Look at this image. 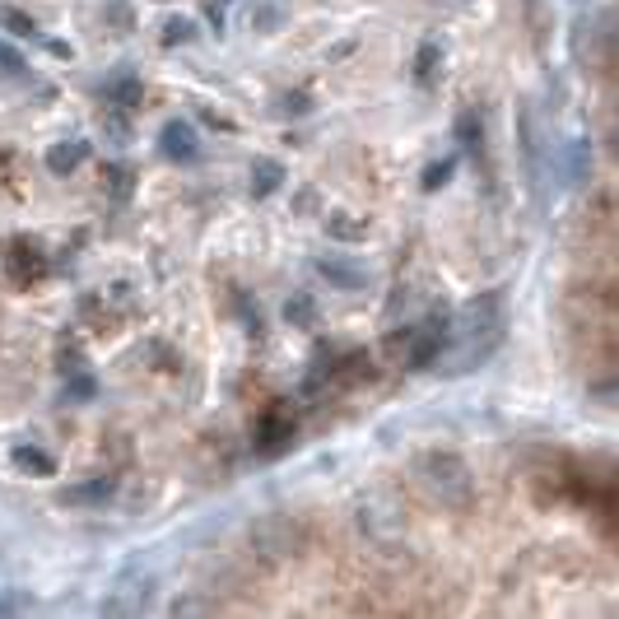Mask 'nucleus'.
I'll return each mask as SVG.
<instances>
[{
  "instance_id": "obj_1",
  "label": "nucleus",
  "mask_w": 619,
  "mask_h": 619,
  "mask_svg": "<svg viewBox=\"0 0 619 619\" xmlns=\"http://www.w3.org/2000/svg\"><path fill=\"white\" fill-rule=\"evenodd\" d=\"M415 480L442 507H466L475 499V475L457 452H424L415 461Z\"/></svg>"
},
{
  "instance_id": "obj_2",
  "label": "nucleus",
  "mask_w": 619,
  "mask_h": 619,
  "mask_svg": "<svg viewBox=\"0 0 619 619\" xmlns=\"http://www.w3.org/2000/svg\"><path fill=\"white\" fill-rule=\"evenodd\" d=\"M359 531L373 545H396L406 536V503L396 499L391 490H373L359 499V513H354Z\"/></svg>"
},
{
  "instance_id": "obj_3",
  "label": "nucleus",
  "mask_w": 619,
  "mask_h": 619,
  "mask_svg": "<svg viewBox=\"0 0 619 619\" xmlns=\"http://www.w3.org/2000/svg\"><path fill=\"white\" fill-rule=\"evenodd\" d=\"M578 29H583L578 33V52L587 56V65H591V71H610V61H615V14L601 10L591 24L583 19Z\"/></svg>"
},
{
  "instance_id": "obj_4",
  "label": "nucleus",
  "mask_w": 619,
  "mask_h": 619,
  "mask_svg": "<svg viewBox=\"0 0 619 619\" xmlns=\"http://www.w3.org/2000/svg\"><path fill=\"white\" fill-rule=\"evenodd\" d=\"M448 340H452V322H448V313H433L424 326H415L406 364H410V368H429V364L438 359V354L448 349Z\"/></svg>"
},
{
  "instance_id": "obj_5",
  "label": "nucleus",
  "mask_w": 619,
  "mask_h": 619,
  "mask_svg": "<svg viewBox=\"0 0 619 619\" xmlns=\"http://www.w3.org/2000/svg\"><path fill=\"white\" fill-rule=\"evenodd\" d=\"M252 541H256L271 559H284V555H294V549L303 545V526L290 522V517H265V522L252 526Z\"/></svg>"
},
{
  "instance_id": "obj_6",
  "label": "nucleus",
  "mask_w": 619,
  "mask_h": 619,
  "mask_svg": "<svg viewBox=\"0 0 619 619\" xmlns=\"http://www.w3.org/2000/svg\"><path fill=\"white\" fill-rule=\"evenodd\" d=\"M113 494H117V475H88L80 484H65V490L56 494V503L61 507H103Z\"/></svg>"
},
{
  "instance_id": "obj_7",
  "label": "nucleus",
  "mask_w": 619,
  "mask_h": 619,
  "mask_svg": "<svg viewBox=\"0 0 619 619\" xmlns=\"http://www.w3.org/2000/svg\"><path fill=\"white\" fill-rule=\"evenodd\" d=\"M6 275L14 284H33L48 275V256H42V248H33V242H10L6 252Z\"/></svg>"
},
{
  "instance_id": "obj_8",
  "label": "nucleus",
  "mask_w": 619,
  "mask_h": 619,
  "mask_svg": "<svg viewBox=\"0 0 619 619\" xmlns=\"http://www.w3.org/2000/svg\"><path fill=\"white\" fill-rule=\"evenodd\" d=\"M499 340H503V326H494V331H480V340L471 336L461 349H452V359H448V373L457 378V373H471V368H480L490 354L499 349Z\"/></svg>"
},
{
  "instance_id": "obj_9",
  "label": "nucleus",
  "mask_w": 619,
  "mask_h": 619,
  "mask_svg": "<svg viewBox=\"0 0 619 619\" xmlns=\"http://www.w3.org/2000/svg\"><path fill=\"white\" fill-rule=\"evenodd\" d=\"M494 326H503L499 294H484V298L461 307V326H452V331H461V336H480V331H494Z\"/></svg>"
},
{
  "instance_id": "obj_10",
  "label": "nucleus",
  "mask_w": 619,
  "mask_h": 619,
  "mask_svg": "<svg viewBox=\"0 0 619 619\" xmlns=\"http://www.w3.org/2000/svg\"><path fill=\"white\" fill-rule=\"evenodd\" d=\"M159 149H164V159H172V164H191L196 154H201V140H196L191 122H168L164 136H159Z\"/></svg>"
},
{
  "instance_id": "obj_11",
  "label": "nucleus",
  "mask_w": 619,
  "mask_h": 619,
  "mask_svg": "<svg viewBox=\"0 0 619 619\" xmlns=\"http://www.w3.org/2000/svg\"><path fill=\"white\" fill-rule=\"evenodd\" d=\"M294 442V419L290 415H265L261 419V429H256V452L261 457H275V452H284Z\"/></svg>"
},
{
  "instance_id": "obj_12",
  "label": "nucleus",
  "mask_w": 619,
  "mask_h": 619,
  "mask_svg": "<svg viewBox=\"0 0 619 619\" xmlns=\"http://www.w3.org/2000/svg\"><path fill=\"white\" fill-rule=\"evenodd\" d=\"M317 275L331 284V290H345V294L364 290V271H354V265L340 261V256H317Z\"/></svg>"
},
{
  "instance_id": "obj_13",
  "label": "nucleus",
  "mask_w": 619,
  "mask_h": 619,
  "mask_svg": "<svg viewBox=\"0 0 619 619\" xmlns=\"http://www.w3.org/2000/svg\"><path fill=\"white\" fill-rule=\"evenodd\" d=\"M10 461H14L19 475H56V461L42 448H33V442H19V448H10Z\"/></svg>"
},
{
  "instance_id": "obj_14",
  "label": "nucleus",
  "mask_w": 619,
  "mask_h": 619,
  "mask_svg": "<svg viewBox=\"0 0 619 619\" xmlns=\"http://www.w3.org/2000/svg\"><path fill=\"white\" fill-rule=\"evenodd\" d=\"M84 154H88L84 140H61V145H52V149H48V172H56V177L75 172V168L84 164Z\"/></svg>"
},
{
  "instance_id": "obj_15",
  "label": "nucleus",
  "mask_w": 619,
  "mask_h": 619,
  "mask_svg": "<svg viewBox=\"0 0 619 619\" xmlns=\"http://www.w3.org/2000/svg\"><path fill=\"white\" fill-rule=\"evenodd\" d=\"M564 177H568V182H583V177H591V145L587 140H564Z\"/></svg>"
},
{
  "instance_id": "obj_16",
  "label": "nucleus",
  "mask_w": 619,
  "mask_h": 619,
  "mask_svg": "<svg viewBox=\"0 0 619 619\" xmlns=\"http://www.w3.org/2000/svg\"><path fill=\"white\" fill-rule=\"evenodd\" d=\"M280 182H284V168L275 159H256L252 164V196H256V201H261V196H271Z\"/></svg>"
},
{
  "instance_id": "obj_17",
  "label": "nucleus",
  "mask_w": 619,
  "mask_h": 619,
  "mask_svg": "<svg viewBox=\"0 0 619 619\" xmlns=\"http://www.w3.org/2000/svg\"><path fill=\"white\" fill-rule=\"evenodd\" d=\"M326 233L336 242H364L368 238V219H354V214H331L326 219Z\"/></svg>"
},
{
  "instance_id": "obj_18",
  "label": "nucleus",
  "mask_w": 619,
  "mask_h": 619,
  "mask_svg": "<svg viewBox=\"0 0 619 619\" xmlns=\"http://www.w3.org/2000/svg\"><path fill=\"white\" fill-rule=\"evenodd\" d=\"M457 136H461V149L471 154V159H484V122L480 117H461V126H457Z\"/></svg>"
},
{
  "instance_id": "obj_19",
  "label": "nucleus",
  "mask_w": 619,
  "mask_h": 619,
  "mask_svg": "<svg viewBox=\"0 0 619 619\" xmlns=\"http://www.w3.org/2000/svg\"><path fill=\"white\" fill-rule=\"evenodd\" d=\"M103 94L113 98L117 107H136V103H140V80L117 75V80H107V84H103Z\"/></svg>"
},
{
  "instance_id": "obj_20",
  "label": "nucleus",
  "mask_w": 619,
  "mask_h": 619,
  "mask_svg": "<svg viewBox=\"0 0 619 619\" xmlns=\"http://www.w3.org/2000/svg\"><path fill=\"white\" fill-rule=\"evenodd\" d=\"M438 61H442L438 42H424V48L415 52V80H419V84H433V75H438Z\"/></svg>"
},
{
  "instance_id": "obj_21",
  "label": "nucleus",
  "mask_w": 619,
  "mask_h": 619,
  "mask_svg": "<svg viewBox=\"0 0 619 619\" xmlns=\"http://www.w3.org/2000/svg\"><path fill=\"white\" fill-rule=\"evenodd\" d=\"M0 29H10L14 38H38V24L24 10H14V6H0Z\"/></svg>"
},
{
  "instance_id": "obj_22",
  "label": "nucleus",
  "mask_w": 619,
  "mask_h": 619,
  "mask_svg": "<svg viewBox=\"0 0 619 619\" xmlns=\"http://www.w3.org/2000/svg\"><path fill=\"white\" fill-rule=\"evenodd\" d=\"M313 313H317V307H313V298H307V294H294L290 303H284V322H290V326H313Z\"/></svg>"
},
{
  "instance_id": "obj_23",
  "label": "nucleus",
  "mask_w": 619,
  "mask_h": 619,
  "mask_svg": "<svg viewBox=\"0 0 619 619\" xmlns=\"http://www.w3.org/2000/svg\"><path fill=\"white\" fill-rule=\"evenodd\" d=\"M452 168H457V159H438V164H429V168H424V177H419V187H424V191H438V187H448Z\"/></svg>"
},
{
  "instance_id": "obj_24",
  "label": "nucleus",
  "mask_w": 619,
  "mask_h": 619,
  "mask_svg": "<svg viewBox=\"0 0 619 619\" xmlns=\"http://www.w3.org/2000/svg\"><path fill=\"white\" fill-rule=\"evenodd\" d=\"M24 71H29V61L19 56V52L10 48V42H0V75H6V80H19Z\"/></svg>"
},
{
  "instance_id": "obj_25",
  "label": "nucleus",
  "mask_w": 619,
  "mask_h": 619,
  "mask_svg": "<svg viewBox=\"0 0 619 619\" xmlns=\"http://www.w3.org/2000/svg\"><path fill=\"white\" fill-rule=\"evenodd\" d=\"M94 391H98L94 378H80V373H75V378H65V401H88Z\"/></svg>"
},
{
  "instance_id": "obj_26",
  "label": "nucleus",
  "mask_w": 619,
  "mask_h": 619,
  "mask_svg": "<svg viewBox=\"0 0 619 619\" xmlns=\"http://www.w3.org/2000/svg\"><path fill=\"white\" fill-rule=\"evenodd\" d=\"M191 38H196L191 19H168V24H164V42H191Z\"/></svg>"
},
{
  "instance_id": "obj_27",
  "label": "nucleus",
  "mask_w": 619,
  "mask_h": 619,
  "mask_svg": "<svg viewBox=\"0 0 619 619\" xmlns=\"http://www.w3.org/2000/svg\"><path fill=\"white\" fill-rule=\"evenodd\" d=\"M238 313H242V326H248L252 336H261V307L248 303V298H238Z\"/></svg>"
},
{
  "instance_id": "obj_28",
  "label": "nucleus",
  "mask_w": 619,
  "mask_h": 619,
  "mask_svg": "<svg viewBox=\"0 0 619 619\" xmlns=\"http://www.w3.org/2000/svg\"><path fill=\"white\" fill-rule=\"evenodd\" d=\"M214 606L210 601H191V596H177L172 601V615H210Z\"/></svg>"
},
{
  "instance_id": "obj_29",
  "label": "nucleus",
  "mask_w": 619,
  "mask_h": 619,
  "mask_svg": "<svg viewBox=\"0 0 619 619\" xmlns=\"http://www.w3.org/2000/svg\"><path fill=\"white\" fill-rule=\"evenodd\" d=\"M107 136H113L117 145H126V136H130V126H126L122 117H107Z\"/></svg>"
},
{
  "instance_id": "obj_30",
  "label": "nucleus",
  "mask_w": 619,
  "mask_h": 619,
  "mask_svg": "<svg viewBox=\"0 0 619 619\" xmlns=\"http://www.w3.org/2000/svg\"><path fill=\"white\" fill-rule=\"evenodd\" d=\"M107 177H113V191H117V196H126V191H130V172H126V168H113Z\"/></svg>"
},
{
  "instance_id": "obj_31",
  "label": "nucleus",
  "mask_w": 619,
  "mask_h": 619,
  "mask_svg": "<svg viewBox=\"0 0 619 619\" xmlns=\"http://www.w3.org/2000/svg\"><path fill=\"white\" fill-rule=\"evenodd\" d=\"M284 113H307V94H290V98H284Z\"/></svg>"
}]
</instances>
